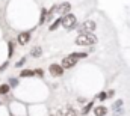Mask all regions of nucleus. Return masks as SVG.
I'll use <instances>...</instances> for the list:
<instances>
[{"mask_svg": "<svg viewBox=\"0 0 130 116\" xmlns=\"http://www.w3.org/2000/svg\"><path fill=\"white\" fill-rule=\"evenodd\" d=\"M76 44L82 47H91L97 44V36L94 33H79V36L76 38Z\"/></svg>", "mask_w": 130, "mask_h": 116, "instance_id": "obj_1", "label": "nucleus"}, {"mask_svg": "<svg viewBox=\"0 0 130 116\" xmlns=\"http://www.w3.org/2000/svg\"><path fill=\"white\" fill-rule=\"evenodd\" d=\"M62 26H64L67 30H74L77 29V18H76V15H73V14H65L64 17H62Z\"/></svg>", "mask_w": 130, "mask_h": 116, "instance_id": "obj_2", "label": "nucleus"}, {"mask_svg": "<svg viewBox=\"0 0 130 116\" xmlns=\"http://www.w3.org/2000/svg\"><path fill=\"white\" fill-rule=\"evenodd\" d=\"M95 29H97V24L92 20H86V21H83L80 24V27H77L79 33H92Z\"/></svg>", "mask_w": 130, "mask_h": 116, "instance_id": "obj_3", "label": "nucleus"}, {"mask_svg": "<svg viewBox=\"0 0 130 116\" xmlns=\"http://www.w3.org/2000/svg\"><path fill=\"white\" fill-rule=\"evenodd\" d=\"M48 72L53 77H61V75H64V66L59 65V63H52L48 66Z\"/></svg>", "mask_w": 130, "mask_h": 116, "instance_id": "obj_4", "label": "nucleus"}, {"mask_svg": "<svg viewBox=\"0 0 130 116\" xmlns=\"http://www.w3.org/2000/svg\"><path fill=\"white\" fill-rule=\"evenodd\" d=\"M70 11H71V5H70L68 2L59 3L58 6H55V12H56L58 15H62V17H64L65 14H68Z\"/></svg>", "mask_w": 130, "mask_h": 116, "instance_id": "obj_5", "label": "nucleus"}, {"mask_svg": "<svg viewBox=\"0 0 130 116\" xmlns=\"http://www.w3.org/2000/svg\"><path fill=\"white\" fill-rule=\"evenodd\" d=\"M42 74H44V71L42 69H23L21 72H20V77H24V79H27V77H42Z\"/></svg>", "mask_w": 130, "mask_h": 116, "instance_id": "obj_6", "label": "nucleus"}, {"mask_svg": "<svg viewBox=\"0 0 130 116\" xmlns=\"http://www.w3.org/2000/svg\"><path fill=\"white\" fill-rule=\"evenodd\" d=\"M76 63H77V59L71 57V56H67V57H64V60H62V66H64V69H70V68H73V66H76Z\"/></svg>", "mask_w": 130, "mask_h": 116, "instance_id": "obj_7", "label": "nucleus"}, {"mask_svg": "<svg viewBox=\"0 0 130 116\" xmlns=\"http://www.w3.org/2000/svg\"><path fill=\"white\" fill-rule=\"evenodd\" d=\"M17 41L20 45H26L29 41H30V32H21L18 36H17Z\"/></svg>", "mask_w": 130, "mask_h": 116, "instance_id": "obj_8", "label": "nucleus"}, {"mask_svg": "<svg viewBox=\"0 0 130 116\" xmlns=\"http://www.w3.org/2000/svg\"><path fill=\"white\" fill-rule=\"evenodd\" d=\"M94 115L95 116H106L107 115V109L104 106H98V107L94 109Z\"/></svg>", "mask_w": 130, "mask_h": 116, "instance_id": "obj_9", "label": "nucleus"}, {"mask_svg": "<svg viewBox=\"0 0 130 116\" xmlns=\"http://www.w3.org/2000/svg\"><path fill=\"white\" fill-rule=\"evenodd\" d=\"M30 56L32 57H41L42 56V48L41 47H33L30 50Z\"/></svg>", "mask_w": 130, "mask_h": 116, "instance_id": "obj_10", "label": "nucleus"}, {"mask_svg": "<svg viewBox=\"0 0 130 116\" xmlns=\"http://www.w3.org/2000/svg\"><path fill=\"white\" fill-rule=\"evenodd\" d=\"M61 24H62V17H59V18H56V20H55V21L52 23V26L48 27V30H52V32H53V30H56V29H58V27H59Z\"/></svg>", "mask_w": 130, "mask_h": 116, "instance_id": "obj_11", "label": "nucleus"}, {"mask_svg": "<svg viewBox=\"0 0 130 116\" xmlns=\"http://www.w3.org/2000/svg\"><path fill=\"white\" fill-rule=\"evenodd\" d=\"M70 56H71V57H74V59H77V60H79V59H85V57H86V56H88V53H71Z\"/></svg>", "mask_w": 130, "mask_h": 116, "instance_id": "obj_12", "label": "nucleus"}, {"mask_svg": "<svg viewBox=\"0 0 130 116\" xmlns=\"http://www.w3.org/2000/svg\"><path fill=\"white\" fill-rule=\"evenodd\" d=\"M9 90H11V86L9 85H2L0 86V95H6Z\"/></svg>", "mask_w": 130, "mask_h": 116, "instance_id": "obj_13", "label": "nucleus"}, {"mask_svg": "<svg viewBox=\"0 0 130 116\" xmlns=\"http://www.w3.org/2000/svg\"><path fill=\"white\" fill-rule=\"evenodd\" d=\"M47 12H48V11H45V9H42V11H41V18H39V24H44V23H45V20H47Z\"/></svg>", "mask_w": 130, "mask_h": 116, "instance_id": "obj_14", "label": "nucleus"}, {"mask_svg": "<svg viewBox=\"0 0 130 116\" xmlns=\"http://www.w3.org/2000/svg\"><path fill=\"white\" fill-rule=\"evenodd\" d=\"M123 107V100H118V101H115L113 104H112V110H118V109H121Z\"/></svg>", "mask_w": 130, "mask_h": 116, "instance_id": "obj_15", "label": "nucleus"}, {"mask_svg": "<svg viewBox=\"0 0 130 116\" xmlns=\"http://www.w3.org/2000/svg\"><path fill=\"white\" fill-rule=\"evenodd\" d=\"M92 106H94V103L91 101V103H88L85 107H83V115H86V113H89V110L92 109Z\"/></svg>", "mask_w": 130, "mask_h": 116, "instance_id": "obj_16", "label": "nucleus"}, {"mask_svg": "<svg viewBox=\"0 0 130 116\" xmlns=\"http://www.w3.org/2000/svg\"><path fill=\"white\" fill-rule=\"evenodd\" d=\"M97 98L100 100V101H104V100L107 98V93H106V92H100V93L97 95Z\"/></svg>", "mask_w": 130, "mask_h": 116, "instance_id": "obj_17", "label": "nucleus"}, {"mask_svg": "<svg viewBox=\"0 0 130 116\" xmlns=\"http://www.w3.org/2000/svg\"><path fill=\"white\" fill-rule=\"evenodd\" d=\"M24 63H26V57H21L18 62H17V63H15V66H17V68H21Z\"/></svg>", "mask_w": 130, "mask_h": 116, "instance_id": "obj_18", "label": "nucleus"}, {"mask_svg": "<svg viewBox=\"0 0 130 116\" xmlns=\"http://www.w3.org/2000/svg\"><path fill=\"white\" fill-rule=\"evenodd\" d=\"M65 116H77V112H76V110H73V109H68V110H67V113H65Z\"/></svg>", "mask_w": 130, "mask_h": 116, "instance_id": "obj_19", "label": "nucleus"}, {"mask_svg": "<svg viewBox=\"0 0 130 116\" xmlns=\"http://www.w3.org/2000/svg\"><path fill=\"white\" fill-rule=\"evenodd\" d=\"M17 85H18V80L17 79H9V86L11 87H15Z\"/></svg>", "mask_w": 130, "mask_h": 116, "instance_id": "obj_20", "label": "nucleus"}, {"mask_svg": "<svg viewBox=\"0 0 130 116\" xmlns=\"http://www.w3.org/2000/svg\"><path fill=\"white\" fill-rule=\"evenodd\" d=\"M12 54H14V44H12V42H9V56L12 57Z\"/></svg>", "mask_w": 130, "mask_h": 116, "instance_id": "obj_21", "label": "nucleus"}, {"mask_svg": "<svg viewBox=\"0 0 130 116\" xmlns=\"http://www.w3.org/2000/svg\"><path fill=\"white\" fill-rule=\"evenodd\" d=\"M113 93H115L113 90H109V92H107V96H113Z\"/></svg>", "mask_w": 130, "mask_h": 116, "instance_id": "obj_22", "label": "nucleus"}, {"mask_svg": "<svg viewBox=\"0 0 130 116\" xmlns=\"http://www.w3.org/2000/svg\"><path fill=\"white\" fill-rule=\"evenodd\" d=\"M113 116H118V115H117V113H115V115H113Z\"/></svg>", "mask_w": 130, "mask_h": 116, "instance_id": "obj_23", "label": "nucleus"}]
</instances>
